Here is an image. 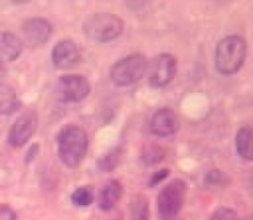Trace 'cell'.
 <instances>
[{"mask_svg": "<svg viewBox=\"0 0 253 220\" xmlns=\"http://www.w3.org/2000/svg\"><path fill=\"white\" fill-rule=\"evenodd\" d=\"M89 140L85 130L76 124L64 125L57 133V148L62 163L69 168H77L85 158Z\"/></svg>", "mask_w": 253, "mask_h": 220, "instance_id": "obj_1", "label": "cell"}, {"mask_svg": "<svg viewBox=\"0 0 253 220\" xmlns=\"http://www.w3.org/2000/svg\"><path fill=\"white\" fill-rule=\"evenodd\" d=\"M247 56V42L240 35H229L219 41L215 48V67L219 73L232 76L244 66Z\"/></svg>", "mask_w": 253, "mask_h": 220, "instance_id": "obj_2", "label": "cell"}, {"mask_svg": "<svg viewBox=\"0 0 253 220\" xmlns=\"http://www.w3.org/2000/svg\"><path fill=\"white\" fill-rule=\"evenodd\" d=\"M124 31V21L111 12H96L84 20L83 32L91 41L99 44L114 41Z\"/></svg>", "mask_w": 253, "mask_h": 220, "instance_id": "obj_3", "label": "cell"}, {"mask_svg": "<svg viewBox=\"0 0 253 220\" xmlns=\"http://www.w3.org/2000/svg\"><path fill=\"white\" fill-rule=\"evenodd\" d=\"M147 66L148 62L145 54L131 53L111 67L110 78L118 87L132 86L142 78Z\"/></svg>", "mask_w": 253, "mask_h": 220, "instance_id": "obj_4", "label": "cell"}, {"mask_svg": "<svg viewBox=\"0 0 253 220\" xmlns=\"http://www.w3.org/2000/svg\"><path fill=\"white\" fill-rule=\"evenodd\" d=\"M187 194V183L180 178L170 180L158 194V215L161 220H175L182 210Z\"/></svg>", "mask_w": 253, "mask_h": 220, "instance_id": "obj_5", "label": "cell"}, {"mask_svg": "<svg viewBox=\"0 0 253 220\" xmlns=\"http://www.w3.org/2000/svg\"><path fill=\"white\" fill-rule=\"evenodd\" d=\"M90 93V83L82 74H64L57 82V94L64 103H78Z\"/></svg>", "mask_w": 253, "mask_h": 220, "instance_id": "obj_6", "label": "cell"}, {"mask_svg": "<svg viewBox=\"0 0 253 220\" xmlns=\"http://www.w3.org/2000/svg\"><path fill=\"white\" fill-rule=\"evenodd\" d=\"M53 27L52 24L44 17H30L25 20L21 25V41L26 46L41 47L51 39Z\"/></svg>", "mask_w": 253, "mask_h": 220, "instance_id": "obj_7", "label": "cell"}, {"mask_svg": "<svg viewBox=\"0 0 253 220\" xmlns=\"http://www.w3.org/2000/svg\"><path fill=\"white\" fill-rule=\"evenodd\" d=\"M39 124V116L35 110L21 114L10 128L7 141L12 147H22L34 136Z\"/></svg>", "mask_w": 253, "mask_h": 220, "instance_id": "obj_8", "label": "cell"}, {"mask_svg": "<svg viewBox=\"0 0 253 220\" xmlns=\"http://www.w3.org/2000/svg\"><path fill=\"white\" fill-rule=\"evenodd\" d=\"M177 73V59L170 53H161L151 64L148 81L155 88H163L174 79Z\"/></svg>", "mask_w": 253, "mask_h": 220, "instance_id": "obj_9", "label": "cell"}, {"mask_svg": "<svg viewBox=\"0 0 253 220\" xmlns=\"http://www.w3.org/2000/svg\"><path fill=\"white\" fill-rule=\"evenodd\" d=\"M52 62L59 69H68L79 63L82 52L72 40H61L52 48Z\"/></svg>", "mask_w": 253, "mask_h": 220, "instance_id": "obj_10", "label": "cell"}, {"mask_svg": "<svg viewBox=\"0 0 253 220\" xmlns=\"http://www.w3.org/2000/svg\"><path fill=\"white\" fill-rule=\"evenodd\" d=\"M180 120L177 111L170 108H162L153 114L150 128L155 135L160 137L174 135L179 130Z\"/></svg>", "mask_w": 253, "mask_h": 220, "instance_id": "obj_11", "label": "cell"}, {"mask_svg": "<svg viewBox=\"0 0 253 220\" xmlns=\"http://www.w3.org/2000/svg\"><path fill=\"white\" fill-rule=\"evenodd\" d=\"M22 49L24 44L19 36L10 31L0 32V63L16 61Z\"/></svg>", "mask_w": 253, "mask_h": 220, "instance_id": "obj_12", "label": "cell"}, {"mask_svg": "<svg viewBox=\"0 0 253 220\" xmlns=\"http://www.w3.org/2000/svg\"><path fill=\"white\" fill-rule=\"evenodd\" d=\"M124 187L120 180L110 179L105 183L99 194V208L103 212H110L118 205L123 197Z\"/></svg>", "mask_w": 253, "mask_h": 220, "instance_id": "obj_13", "label": "cell"}, {"mask_svg": "<svg viewBox=\"0 0 253 220\" xmlns=\"http://www.w3.org/2000/svg\"><path fill=\"white\" fill-rule=\"evenodd\" d=\"M128 210H130L131 220H150L151 218L150 200L142 193L131 195Z\"/></svg>", "mask_w": 253, "mask_h": 220, "instance_id": "obj_14", "label": "cell"}, {"mask_svg": "<svg viewBox=\"0 0 253 220\" xmlns=\"http://www.w3.org/2000/svg\"><path fill=\"white\" fill-rule=\"evenodd\" d=\"M236 150L244 160H253V131L251 126H244L236 133Z\"/></svg>", "mask_w": 253, "mask_h": 220, "instance_id": "obj_15", "label": "cell"}, {"mask_svg": "<svg viewBox=\"0 0 253 220\" xmlns=\"http://www.w3.org/2000/svg\"><path fill=\"white\" fill-rule=\"evenodd\" d=\"M123 147L121 146H116V147L111 148L106 153H104L100 158L98 160V168L101 172H111L115 170L121 162L123 158Z\"/></svg>", "mask_w": 253, "mask_h": 220, "instance_id": "obj_16", "label": "cell"}, {"mask_svg": "<svg viewBox=\"0 0 253 220\" xmlns=\"http://www.w3.org/2000/svg\"><path fill=\"white\" fill-rule=\"evenodd\" d=\"M71 200L77 207H89L94 202V193L90 187H79L72 193Z\"/></svg>", "mask_w": 253, "mask_h": 220, "instance_id": "obj_17", "label": "cell"}, {"mask_svg": "<svg viewBox=\"0 0 253 220\" xmlns=\"http://www.w3.org/2000/svg\"><path fill=\"white\" fill-rule=\"evenodd\" d=\"M166 157V151L160 146H150L145 148L143 153L141 155V161L146 166H153L160 163Z\"/></svg>", "mask_w": 253, "mask_h": 220, "instance_id": "obj_18", "label": "cell"}, {"mask_svg": "<svg viewBox=\"0 0 253 220\" xmlns=\"http://www.w3.org/2000/svg\"><path fill=\"white\" fill-rule=\"evenodd\" d=\"M210 220H239L236 212L231 208L220 207L212 213Z\"/></svg>", "mask_w": 253, "mask_h": 220, "instance_id": "obj_19", "label": "cell"}, {"mask_svg": "<svg viewBox=\"0 0 253 220\" xmlns=\"http://www.w3.org/2000/svg\"><path fill=\"white\" fill-rule=\"evenodd\" d=\"M169 173H170L169 168H163V170L153 173L152 177H151V179H150V187H155V185H157L158 183H161L162 180H165L166 178L169 176Z\"/></svg>", "mask_w": 253, "mask_h": 220, "instance_id": "obj_20", "label": "cell"}, {"mask_svg": "<svg viewBox=\"0 0 253 220\" xmlns=\"http://www.w3.org/2000/svg\"><path fill=\"white\" fill-rule=\"evenodd\" d=\"M39 151H40L39 143H37V142L32 143V145L29 147V150H27L26 156H25V163L30 165V163H31L32 161H34L35 158L37 157V153H39Z\"/></svg>", "mask_w": 253, "mask_h": 220, "instance_id": "obj_21", "label": "cell"}]
</instances>
